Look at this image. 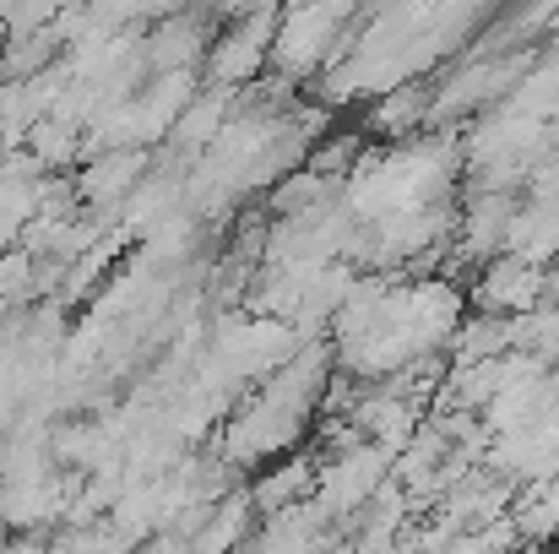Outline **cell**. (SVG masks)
<instances>
[{
  "label": "cell",
  "instance_id": "6da1fadb",
  "mask_svg": "<svg viewBox=\"0 0 559 554\" xmlns=\"http://www.w3.org/2000/svg\"><path fill=\"white\" fill-rule=\"evenodd\" d=\"M142 180H147V153H142V142H131V148H98V158H82L76 201H82V207H120Z\"/></svg>",
  "mask_w": 559,
  "mask_h": 554
}]
</instances>
